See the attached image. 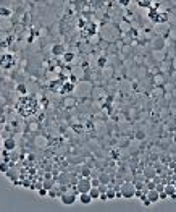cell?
<instances>
[{"mask_svg":"<svg viewBox=\"0 0 176 212\" xmlns=\"http://www.w3.org/2000/svg\"><path fill=\"white\" fill-rule=\"evenodd\" d=\"M120 193H121V198H124V199H131V198L136 196V185H134V183H131V181L121 183Z\"/></svg>","mask_w":176,"mask_h":212,"instance_id":"obj_1","label":"cell"},{"mask_svg":"<svg viewBox=\"0 0 176 212\" xmlns=\"http://www.w3.org/2000/svg\"><path fill=\"white\" fill-rule=\"evenodd\" d=\"M90 188H92V185H90V176H82L79 181H76L75 191L76 193H89Z\"/></svg>","mask_w":176,"mask_h":212,"instance_id":"obj_2","label":"cell"},{"mask_svg":"<svg viewBox=\"0 0 176 212\" xmlns=\"http://www.w3.org/2000/svg\"><path fill=\"white\" fill-rule=\"evenodd\" d=\"M76 191L75 193H61L60 194V201L63 206H73L76 203Z\"/></svg>","mask_w":176,"mask_h":212,"instance_id":"obj_3","label":"cell"},{"mask_svg":"<svg viewBox=\"0 0 176 212\" xmlns=\"http://www.w3.org/2000/svg\"><path fill=\"white\" fill-rule=\"evenodd\" d=\"M145 196H147V199H149V201H150L152 204L160 201V193H158V191L155 190V188H154V190H147Z\"/></svg>","mask_w":176,"mask_h":212,"instance_id":"obj_4","label":"cell"},{"mask_svg":"<svg viewBox=\"0 0 176 212\" xmlns=\"http://www.w3.org/2000/svg\"><path fill=\"white\" fill-rule=\"evenodd\" d=\"M165 44H167L165 39L158 36V37L154 39V42H152V49H154V50H163V49H165Z\"/></svg>","mask_w":176,"mask_h":212,"instance_id":"obj_5","label":"cell"},{"mask_svg":"<svg viewBox=\"0 0 176 212\" xmlns=\"http://www.w3.org/2000/svg\"><path fill=\"white\" fill-rule=\"evenodd\" d=\"M78 199H79V203H81V204H84V206H89L90 203L94 201V199L90 198V194H89V193H79Z\"/></svg>","mask_w":176,"mask_h":212,"instance_id":"obj_6","label":"cell"},{"mask_svg":"<svg viewBox=\"0 0 176 212\" xmlns=\"http://www.w3.org/2000/svg\"><path fill=\"white\" fill-rule=\"evenodd\" d=\"M163 191L167 193V196H168V198L176 199V188H174V185H165V188H163Z\"/></svg>","mask_w":176,"mask_h":212,"instance_id":"obj_7","label":"cell"},{"mask_svg":"<svg viewBox=\"0 0 176 212\" xmlns=\"http://www.w3.org/2000/svg\"><path fill=\"white\" fill-rule=\"evenodd\" d=\"M3 147H5V151H13V149L16 147V142H15V139L7 138V139L3 141Z\"/></svg>","mask_w":176,"mask_h":212,"instance_id":"obj_8","label":"cell"},{"mask_svg":"<svg viewBox=\"0 0 176 212\" xmlns=\"http://www.w3.org/2000/svg\"><path fill=\"white\" fill-rule=\"evenodd\" d=\"M99 181L104 183V185H108V183L112 181V176L108 173H105V172H102V173L99 175Z\"/></svg>","mask_w":176,"mask_h":212,"instance_id":"obj_9","label":"cell"},{"mask_svg":"<svg viewBox=\"0 0 176 212\" xmlns=\"http://www.w3.org/2000/svg\"><path fill=\"white\" fill-rule=\"evenodd\" d=\"M89 194H90V198H92L94 201H95V199H99V198H100L99 186H92V188H90V190H89Z\"/></svg>","mask_w":176,"mask_h":212,"instance_id":"obj_10","label":"cell"},{"mask_svg":"<svg viewBox=\"0 0 176 212\" xmlns=\"http://www.w3.org/2000/svg\"><path fill=\"white\" fill-rule=\"evenodd\" d=\"M144 176H145V180H154L155 178V170L154 168H145L144 170Z\"/></svg>","mask_w":176,"mask_h":212,"instance_id":"obj_11","label":"cell"},{"mask_svg":"<svg viewBox=\"0 0 176 212\" xmlns=\"http://www.w3.org/2000/svg\"><path fill=\"white\" fill-rule=\"evenodd\" d=\"M52 52L55 55H63L65 54V49H63V45H53L52 47Z\"/></svg>","mask_w":176,"mask_h":212,"instance_id":"obj_12","label":"cell"},{"mask_svg":"<svg viewBox=\"0 0 176 212\" xmlns=\"http://www.w3.org/2000/svg\"><path fill=\"white\" fill-rule=\"evenodd\" d=\"M155 185H157V183H155L154 180H147V183H145V188H147V190H154V188H155Z\"/></svg>","mask_w":176,"mask_h":212,"instance_id":"obj_13","label":"cell"},{"mask_svg":"<svg viewBox=\"0 0 176 212\" xmlns=\"http://www.w3.org/2000/svg\"><path fill=\"white\" fill-rule=\"evenodd\" d=\"M107 199H115L116 198V193L115 191H113V190H107Z\"/></svg>","mask_w":176,"mask_h":212,"instance_id":"obj_14","label":"cell"},{"mask_svg":"<svg viewBox=\"0 0 176 212\" xmlns=\"http://www.w3.org/2000/svg\"><path fill=\"white\" fill-rule=\"evenodd\" d=\"M73 59H75V55H73L71 52H66V54H63V60H65V62H71Z\"/></svg>","mask_w":176,"mask_h":212,"instance_id":"obj_15","label":"cell"},{"mask_svg":"<svg viewBox=\"0 0 176 212\" xmlns=\"http://www.w3.org/2000/svg\"><path fill=\"white\" fill-rule=\"evenodd\" d=\"M0 172H2V173H7V172H8V164L7 162L0 164Z\"/></svg>","mask_w":176,"mask_h":212,"instance_id":"obj_16","label":"cell"},{"mask_svg":"<svg viewBox=\"0 0 176 212\" xmlns=\"http://www.w3.org/2000/svg\"><path fill=\"white\" fill-rule=\"evenodd\" d=\"M81 173H82V176H90V168L89 167H82Z\"/></svg>","mask_w":176,"mask_h":212,"instance_id":"obj_17","label":"cell"},{"mask_svg":"<svg viewBox=\"0 0 176 212\" xmlns=\"http://www.w3.org/2000/svg\"><path fill=\"white\" fill-rule=\"evenodd\" d=\"M60 185H68V175H60Z\"/></svg>","mask_w":176,"mask_h":212,"instance_id":"obj_18","label":"cell"},{"mask_svg":"<svg viewBox=\"0 0 176 212\" xmlns=\"http://www.w3.org/2000/svg\"><path fill=\"white\" fill-rule=\"evenodd\" d=\"M90 185H92V186H99L100 185L99 178H90Z\"/></svg>","mask_w":176,"mask_h":212,"instance_id":"obj_19","label":"cell"},{"mask_svg":"<svg viewBox=\"0 0 176 212\" xmlns=\"http://www.w3.org/2000/svg\"><path fill=\"white\" fill-rule=\"evenodd\" d=\"M136 138H138V139H144L145 138V133H142V131H138V133H136Z\"/></svg>","mask_w":176,"mask_h":212,"instance_id":"obj_20","label":"cell"},{"mask_svg":"<svg viewBox=\"0 0 176 212\" xmlns=\"http://www.w3.org/2000/svg\"><path fill=\"white\" fill-rule=\"evenodd\" d=\"M141 201H142V204H144V206H150V204H152V203L149 201V199H147V196H145V198H142Z\"/></svg>","mask_w":176,"mask_h":212,"instance_id":"obj_21","label":"cell"},{"mask_svg":"<svg viewBox=\"0 0 176 212\" xmlns=\"http://www.w3.org/2000/svg\"><path fill=\"white\" fill-rule=\"evenodd\" d=\"M44 188H52V183H49V181H45V183H44Z\"/></svg>","mask_w":176,"mask_h":212,"instance_id":"obj_22","label":"cell"},{"mask_svg":"<svg viewBox=\"0 0 176 212\" xmlns=\"http://www.w3.org/2000/svg\"><path fill=\"white\" fill-rule=\"evenodd\" d=\"M18 91H21V93H26V88H24V86H18Z\"/></svg>","mask_w":176,"mask_h":212,"instance_id":"obj_23","label":"cell"},{"mask_svg":"<svg viewBox=\"0 0 176 212\" xmlns=\"http://www.w3.org/2000/svg\"><path fill=\"white\" fill-rule=\"evenodd\" d=\"M39 194H41V196H45V194H47V191H45V190H41V191H39Z\"/></svg>","mask_w":176,"mask_h":212,"instance_id":"obj_24","label":"cell"},{"mask_svg":"<svg viewBox=\"0 0 176 212\" xmlns=\"http://www.w3.org/2000/svg\"><path fill=\"white\" fill-rule=\"evenodd\" d=\"M174 188H176V185H174Z\"/></svg>","mask_w":176,"mask_h":212,"instance_id":"obj_25","label":"cell"}]
</instances>
